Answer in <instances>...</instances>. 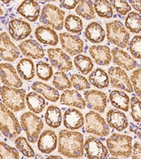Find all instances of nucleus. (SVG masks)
Returning a JSON list of instances; mask_svg holds the SVG:
<instances>
[{
    "label": "nucleus",
    "instance_id": "obj_49",
    "mask_svg": "<svg viewBox=\"0 0 141 159\" xmlns=\"http://www.w3.org/2000/svg\"><path fill=\"white\" fill-rule=\"evenodd\" d=\"M129 128L130 130L132 132H134L135 134L141 139V128L138 127L136 125L133 124V123H130L129 125Z\"/></svg>",
    "mask_w": 141,
    "mask_h": 159
},
{
    "label": "nucleus",
    "instance_id": "obj_35",
    "mask_svg": "<svg viewBox=\"0 0 141 159\" xmlns=\"http://www.w3.org/2000/svg\"><path fill=\"white\" fill-rule=\"evenodd\" d=\"M74 64L77 70L83 74H88L93 70L94 65L91 59L86 55H78L74 57Z\"/></svg>",
    "mask_w": 141,
    "mask_h": 159
},
{
    "label": "nucleus",
    "instance_id": "obj_8",
    "mask_svg": "<svg viewBox=\"0 0 141 159\" xmlns=\"http://www.w3.org/2000/svg\"><path fill=\"white\" fill-rule=\"evenodd\" d=\"M86 131L89 134L99 137H107L110 133L109 125L100 114L95 111H90L86 115Z\"/></svg>",
    "mask_w": 141,
    "mask_h": 159
},
{
    "label": "nucleus",
    "instance_id": "obj_30",
    "mask_svg": "<svg viewBox=\"0 0 141 159\" xmlns=\"http://www.w3.org/2000/svg\"><path fill=\"white\" fill-rule=\"evenodd\" d=\"M109 100L112 106L116 108L125 112L129 111L130 103L129 96L124 92L114 90L109 94Z\"/></svg>",
    "mask_w": 141,
    "mask_h": 159
},
{
    "label": "nucleus",
    "instance_id": "obj_48",
    "mask_svg": "<svg viewBox=\"0 0 141 159\" xmlns=\"http://www.w3.org/2000/svg\"><path fill=\"white\" fill-rule=\"evenodd\" d=\"M79 1H68V0H61L60 4L66 9H73L78 5Z\"/></svg>",
    "mask_w": 141,
    "mask_h": 159
},
{
    "label": "nucleus",
    "instance_id": "obj_28",
    "mask_svg": "<svg viewBox=\"0 0 141 159\" xmlns=\"http://www.w3.org/2000/svg\"><path fill=\"white\" fill-rule=\"evenodd\" d=\"M18 74L23 80L30 81L34 78L35 74V66L33 61L30 59H21L16 66Z\"/></svg>",
    "mask_w": 141,
    "mask_h": 159
},
{
    "label": "nucleus",
    "instance_id": "obj_4",
    "mask_svg": "<svg viewBox=\"0 0 141 159\" xmlns=\"http://www.w3.org/2000/svg\"><path fill=\"white\" fill-rule=\"evenodd\" d=\"M0 96L4 106L12 111L19 112L25 108V89L2 86L0 87Z\"/></svg>",
    "mask_w": 141,
    "mask_h": 159
},
{
    "label": "nucleus",
    "instance_id": "obj_50",
    "mask_svg": "<svg viewBox=\"0 0 141 159\" xmlns=\"http://www.w3.org/2000/svg\"><path fill=\"white\" fill-rule=\"evenodd\" d=\"M129 3L136 11L141 12V1H132L130 0Z\"/></svg>",
    "mask_w": 141,
    "mask_h": 159
},
{
    "label": "nucleus",
    "instance_id": "obj_1",
    "mask_svg": "<svg viewBox=\"0 0 141 159\" xmlns=\"http://www.w3.org/2000/svg\"><path fill=\"white\" fill-rule=\"evenodd\" d=\"M84 139L81 132L61 130L59 133L58 152L70 158H81L84 154Z\"/></svg>",
    "mask_w": 141,
    "mask_h": 159
},
{
    "label": "nucleus",
    "instance_id": "obj_39",
    "mask_svg": "<svg viewBox=\"0 0 141 159\" xmlns=\"http://www.w3.org/2000/svg\"><path fill=\"white\" fill-rule=\"evenodd\" d=\"M15 146L20 153L26 158H33L35 156V153L33 148L28 143L27 139L24 137H19L15 140Z\"/></svg>",
    "mask_w": 141,
    "mask_h": 159
},
{
    "label": "nucleus",
    "instance_id": "obj_55",
    "mask_svg": "<svg viewBox=\"0 0 141 159\" xmlns=\"http://www.w3.org/2000/svg\"><path fill=\"white\" fill-rule=\"evenodd\" d=\"M0 136H1V134H0Z\"/></svg>",
    "mask_w": 141,
    "mask_h": 159
},
{
    "label": "nucleus",
    "instance_id": "obj_2",
    "mask_svg": "<svg viewBox=\"0 0 141 159\" xmlns=\"http://www.w3.org/2000/svg\"><path fill=\"white\" fill-rule=\"evenodd\" d=\"M107 147L110 154L115 158H129L131 156L133 138L129 135L114 133L107 139Z\"/></svg>",
    "mask_w": 141,
    "mask_h": 159
},
{
    "label": "nucleus",
    "instance_id": "obj_40",
    "mask_svg": "<svg viewBox=\"0 0 141 159\" xmlns=\"http://www.w3.org/2000/svg\"><path fill=\"white\" fill-rule=\"evenodd\" d=\"M37 76L42 81H49L53 76V69L50 64L40 61L36 64Z\"/></svg>",
    "mask_w": 141,
    "mask_h": 159
},
{
    "label": "nucleus",
    "instance_id": "obj_34",
    "mask_svg": "<svg viewBox=\"0 0 141 159\" xmlns=\"http://www.w3.org/2000/svg\"><path fill=\"white\" fill-rule=\"evenodd\" d=\"M94 9L99 17L110 19L113 16L112 1L96 0L93 2Z\"/></svg>",
    "mask_w": 141,
    "mask_h": 159
},
{
    "label": "nucleus",
    "instance_id": "obj_10",
    "mask_svg": "<svg viewBox=\"0 0 141 159\" xmlns=\"http://www.w3.org/2000/svg\"><path fill=\"white\" fill-rule=\"evenodd\" d=\"M109 82L112 87L128 93H132L133 86L126 71L119 66H111L108 70Z\"/></svg>",
    "mask_w": 141,
    "mask_h": 159
},
{
    "label": "nucleus",
    "instance_id": "obj_15",
    "mask_svg": "<svg viewBox=\"0 0 141 159\" xmlns=\"http://www.w3.org/2000/svg\"><path fill=\"white\" fill-rule=\"evenodd\" d=\"M0 80L7 86L19 89L23 86L19 74L14 66L9 63L0 64Z\"/></svg>",
    "mask_w": 141,
    "mask_h": 159
},
{
    "label": "nucleus",
    "instance_id": "obj_26",
    "mask_svg": "<svg viewBox=\"0 0 141 159\" xmlns=\"http://www.w3.org/2000/svg\"><path fill=\"white\" fill-rule=\"evenodd\" d=\"M85 35L92 43H101L104 40L106 33L102 25L97 22H92L86 28Z\"/></svg>",
    "mask_w": 141,
    "mask_h": 159
},
{
    "label": "nucleus",
    "instance_id": "obj_5",
    "mask_svg": "<svg viewBox=\"0 0 141 159\" xmlns=\"http://www.w3.org/2000/svg\"><path fill=\"white\" fill-rule=\"evenodd\" d=\"M20 126L25 131L29 142L36 143L41 131L44 127L42 120L32 112H25L20 116Z\"/></svg>",
    "mask_w": 141,
    "mask_h": 159
},
{
    "label": "nucleus",
    "instance_id": "obj_21",
    "mask_svg": "<svg viewBox=\"0 0 141 159\" xmlns=\"http://www.w3.org/2000/svg\"><path fill=\"white\" fill-rule=\"evenodd\" d=\"M107 125L119 132L126 129L129 122L126 115L117 109L109 110L106 115Z\"/></svg>",
    "mask_w": 141,
    "mask_h": 159
},
{
    "label": "nucleus",
    "instance_id": "obj_13",
    "mask_svg": "<svg viewBox=\"0 0 141 159\" xmlns=\"http://www.w3.org/2000/svg\"><path fill=\"white\" fill-rule=\"evenodd\" d=\"M59 38L63 50L71 56H77L83 52V41L78 35L64 32L60 33Z\"/></svg>",
    "mask_w": 141,
    "mask_h": 159
},
{
    "label": "nucleus",
    "instance_id": "obj_23",
    "mask_svg": "<svg viewBox=\"0 0 141 159\" xmlns=\"http://www.w3.org/2000/svg\"><path fill=\"white\" fill-rule=\"evenodd\" d=\"M64 125L71 130H76L84 125L85 120L83 114L75 108H68L64 114Z\"/></svg>",
    "mask_w": 141,
    "mask_h": 159
},
{
    "label": "nucleus",
    "instance_id": "obj_47",
    "mask_svg": "<svg viewBox=\"0 0 141 159\" xmlns=\"http://www.w3.org/2000/svg\"><path fill=\"white\" fill-rule=\"evenodd\" d=\"M132 159H141V143L139 142H135L133 147Z\"/></svg>",
    "mask_w": 141,
    "mask_h": 159
},
{
    "label": "nucleus",
    "instance_id": "obj_22",
    "mask_svg": "<svg viewBox=\"0 0 141 159\" xmlns=\"http://www.w3.org/2000/svg\"><path fill=\"white\" fill-rule=\"evenodd\" d=\"M89 53L97 65H109L112 61L110 48L107 45H93L89 48Z\"/></svg>",
    "mask_w": 141,
    "mask_h": 159
},
{
    "label": "nucleus",
    "instance_id": "obj_3",
    "mask_svg": "<svg viewBox=\"0 0 141 159\" xmlns=\"http://www.w3.org/2000/svg\"><path fill=\"white\" fill-rule=\"evenodd\" d=\"M0 131L5 137L13 139L21 133L22 128L14 112L0 102Z\"/></svg>",
    "mask_w": 141,
    "mask_h": 159
},
{
    "label": "nucleus",
    "instance_id": "obj_37",
    "mask_svg": "<svg viewBox=\"0 0 141 159\" xmlns=\"http://www.w3.org/2000/svg\"><path fill=\"white\" fill-rule=\"evenodd\" d=\"M126 27L130 32L138 33L141 32V16L136 12L129 13L126 19Z\"/></svg>",
    "mask_w": 141,
    "mask_h": 159
},
{
    "label": "nucleus",
    "instance_id": "obj_16",
    "mask_svg": "<svg viewBox=\"0 0 141 159\" xmlns=\"http://www.w3.org/2000/svg\"><path fill=\"white\" fill-rule=\"evenodd\" d=\"M9 33L16 41L22 40L29 36L32 28L28 23L19 19H12L9 23Z\"/></svg>",
    "mask_w": 141,
    "mask_h": 159
},
{
    "label": "nucleus",
    "instance_id": "obj_51",
    "mask_svg": "<svg viewBox=\"0 0 141 159\" xmlns=\"http://www.w3.org/2000/svg\"><path fill=\"white\" fill-rule=\"evenodd\" d=\"M45 159H63V158L60 156H49L48 157L46 158Z\"/></svg>",
    "mask_w": 141,
    "mask_h": 159
},
{
    "label": "nucleus",
    "instance_id": "obj_17",
    "mask_svg": "<svg viewBox=\"0 0 141 159\" xmlns=\"http://www.w3.org/2000/svg\"><path fill=\"white\" fill-rule=\"evenodd\" d=\"M57 147V136L51 129L43 131L37 140V148L41 153L48 154L55 151Z\"/></svg>",
    "mask_w": 141,
    "mask_h": 159
},
{
    "label": "nucleus",
    "instance_id": "obj_11",
    "mask_svg": "<svg viewBox=\"0 0 141 159\" xmlns=\"http://www.w3.org/2000/svg\"><path fill=\"white\" fill-rule=\"evenodd\" d=\"M84 150L88 159H105L108 156V150L98 138L89 136L84 142Z\"/></svg>",
    "mask_w": 141,
    "mask_h": 159
},
{
    "label": "nucleus",
    "instance_id": "obj_41",
    "mask_svg": "<svg viewBox=\"0 0 141 159\" xmlns=\"http://www.w3.org/2000/svg\"><path fill=\"white\" fill-rule=\"evenodd\" d=\"M0 159H20V154L16 148L0 141Z\"/></svg>",
    "mask_w": 141,
    "mask_h": 159
},
{
    "label": "nucleus",
    "instance_id": "obj_53",
    "mask_svg": "<svg viewBox=\"0 0 141 159\" xmlns=\"http://www.w3.org/2000/svg\"><path fill=\"white\" fill-rule=\"evenodd\" d=\"M2 2H3L4 4H9L10 3V1H7V0H4V1H2Z\"/></svg>",
    "mask_w": 141,
    "mask_h": 159
},
{
    "label": "nucleus",
    "instance_id": "obj_56",
    "mask_svg": "<svg viewBox=\"0 0 141 159\" xmlns=\"http://www.w3.org/2000/svg\"><path fill=\"white\" fill-rule=\"evenodd\" d=\"M36 159H37V158H36Z\"/></svg>",
    "mask_w": 141,
    "mask_h": 159
},
{
    "label": "nucleus",
    "instance_id": "obj_20",
    "mask_svg": "<svg viewBox=\"0 0 141 159\" xmlns=\"http://www.w3.org/2000/svg\"><path fill=\"white\" fill-rule=\"evenodd\" d=\"M17 12L31 22L37 20L40 15V6L36 1H24L17 8Z\"/></svg>",
    "mask_w": 141,
    "mask_h": 159
},
{
    "label": "nucleus",
    "instance_id": "obj_46",
    "mask_svg": "<svg viewBox=\"0 0 141 159\" xmlns=\"http://www.w3.org/2000/svg\"><path fill=\"white\" fill-rule=\"evenodd\" d=\"M112 7L118 14L123 16L127 14L131 10V7L126 1H112Z\"/></svg>",
    "mask_w": 141,
    "mask_h": 159
},
{
    "label": "nucleus",
    "instance_id": "obj_52",
    "mask_svg": "<svg viewBox=\"0 0 141 159\" xmlns=\"http://www.w3.org/2000/svg\"><path fill=\"white\" fill-rule=\"evenodd\" d=\"M3 14H4L3 10L2 9V8H1V5H0V16H1V15H2Z\"/></svg>",
    "mask_w": 141,
    "mask_h": 159
},
{
    "label": "nucleus",
    "instance_id": "obj_38",
    "mask_svg": "<svg viewBox=\"0 0 141 159\" xmlns=\"http://www.w3.org/2000/svg\"><path fill=\"white\" fill-rule=\"evenodd\" d=\"M52 84L58 91H65L72 87L70 80L64 71H56L54 74Z\"/></svg>",
    "mask_w": 141,
    "mask_h": 159
},
{
    "label": "nucleus",
    "instance_id": "obj_32",
    "mask_svg": "<svg viewBox=\"0 0 141 159\" xmlns=\"http://www.w3.org/2000/svg\"><path fill=\"white\" fill-rule=\"evenodd\" d=\"M45 122L49 127L58 128L61 126L62 122V115L61 110L55 106H50L45 115Z\"/></svg>",
    "mask_w": 141,
    "mask_h": 159
},
{
    "label": "nucleus",
    "instance_id": "obj_7",
    "mask_svg": "<svg viewBox=\"0 0 141 159\" xmlns=\"http://www.w3.org/2000/svg\"><path fill=\"white\" fill-rule=\"evenodd\" d=\"M107 38L112 44L121 48L127 47L130 39V34L120 20H115L107 23Z\"/></svg>",
    "mask_w": 141,
    "mask_h": 159
},
{
    "label": "nucleus",
    "instance_id": "obj_24",
    "mask_svg": "<svg viewBox=\"0 0 141 159\" xmlns=\"http://www.w3.org/2000/svg\"><path fill=\"white\" fill-rule=\"evenodd\" d=\"M60 103L80 109H85L86 107V101L76 90L67 89L64 91L60 96Z\"/></svg>",
    "mask_w": 141,
    "mask_h": 159
},
{
    "label": "nucleus",
    "instance_id": "obj_31",
    "mask_svg": "<svg viewBox=\"0 0 141 159\" xmlns=\"http://www.w3.org/2000/svg\"><path fill=\"white\" fill-rule=\"evenodd\" d=\"M88 80L95 87L102 89L107 88L109 85V79L108 74L102 69H96L90 74Z\"/></svg>",
    "mask_w": 141,
    "mask_h": 159
},
{
    "label": "nucleus",
    "instance_id": "obj_6",
    "mask_svg": "<svg viewBox=\"0 0 141 159\" xmlns=\"http://www.w3.org/2000/svg\"><path fill=\"white\" fill-rule=\"evenodd\" d=\"M40 22L53 29L61 30L64 25L65 12L58 7L50 4H45L40 12Z\"/></svg>",
    "mask_w": 141,
    "mask_h": 159
},
{
    "label": "nucleus",
    "instance_id": "obj_45",
    "mask_svg": "<svg viewBox=\"0 0 141 159\" xmlns=\"http://www.w3.org/2000/svg\"><path fill=\"white\" fill-rule=\"evenodd\" d=\"M129 50L133 57L141 60V35H135L130 40Z\"/></svg>",
    "mask_w": 141,
    "mask_h": 159
},
{
    "label": "nucleus",
    "instance_id": "obj_44",
    "mask_svg": "<svg viewBox=\"0 0 141 159\" xmlns=\"http://www.w3.org/2000/svg\"><path fill=\"white\" fill-rule=\"evenodd\" d=\"M130 80L131 81L135 94L141 100V68L133 71L130 74Z\"/></svg>",
    "mask_w": 141,
    "mask_h": 159
},
{
    "label": "nucleus",
    "instance_id": "obj_54",
    "mask_svg": "<svg viewBox=\"0 0 141 159\" xmlns=\"http://www.w3.org/2000/svg\"><path fill=\"white\" fill-rule=\"evenodd\" d=\"M108 159H119V158H115V157H112V158H108Z\"/></svg>",
    "mask_w": 141,
    "mask_h": 159
},
{
    "label": "nucleus",
    "instance_id": "obj_43",
    "mask_svg": "<svg viewBox=\"0 0 141 159\" xmlns=\"http://www.w3.org/2000/svg\"><path fill=\"white\" fill-rule=\"evenodd\" d=\"M130 115L133 120L136 122H141V101L136 96L130 99Z\"/></svg>",
    "mask_w": 141,
    "mask_h": 159
},
{
    "label": "nucleus",
    "instance_id": "obj_27",
    "mask_svg": "<svg viewBox=\"0 0 141 159\" xmlns=\"http://www.w3.org/2000/svg\"><path fill=\"white\" fill-rule=\"evenodd\" d=\"M31 89L35 93L42 95L43 97L51 102H55L59 99V93L53 87L41 81H35L31 85Z\"/></svg>",
    "mask_w": 141,
    "mask_h": 159
},
{
    "label": "nucleus",
    "instance_id": "obj_12",
    "mask_svg": "<svg viewBox=\"0 0 141 159\" xmlns=\"http://www.w3.org/2000/svg\"><path fill=\"white\" fill-rule=\"evenodd\" d=\"M85 101L88 108L103 113L107 106V97L104 92L97 90H89L84 92Z\"/></svg>",
    "mask_w": 141,
    "mask_h": 159
},
{
    "label": "nucleus",
    "instance_id": "obj_42",
    "mask_svg": "<svg viewBox=\"0 0 141 159\" xmlns=\"http://www.w3.org/2000/svg\"><path fill=\"white\" fill-rule=\"evenodd\" d=\"M70 81L71 85L76 91H82L90 89V84L86 77L77 74H73L71 76Z\"/></svg>",
    "mask_w": 141,
    "mask_h": 159
},
{
    "label": "nucleus",
    "instance_id": "obj_19",
    "mask_svg": "<svg viewBox=\"0 0 141 159\" xmlns=\"http://www.w3.org/2000/svg\"><path fill=\"white\" fill-rule=\"evenodd\" d=\"M113 62L116 64L119 67L124 69L125 70H133L137 66V61L126 52L119 48H114L111 50Z\"/></svg>",
    "mask_w": 141,
    "mask_h": 159
},
{
    "label": "nucleus",
    "instance_id": "obj_36",
    "mask_svg": "<svg viewBox=\"0 0 141 159\" xmlns=\"http://www.w3.org/2000/svg\"><path fill=\"white\" fill-rule=\"evenodd\" d=\"M64 27L68 32L72 33H81L83 30V25L81 18L76 15L69 14L64 20Z\"/></svg>",
    "mask_w": 141,
    "mask_h": 159
},
{
    "label": "nucleus",
    "instance_id": "obj_18",
    "mask_svg": "<svg viewBox=\"0 0 141 159\" xmlns=\"http://www.w3.org/2000/svg\"><path fill=\"white\" fill-rule=\"evenodd\" d=\"M19 47L20 51L25 57L35 60L42 59L45 57L44 49L37 40L30 39L23 41L20 43Z\"/></svg>",
    "mask_w": 141,
    "mask_h": 159
},
{
    "label": "nucleus",
    "instance_id": "obj_14",
    "mask_svg": "<svg viewBox=\"0 0 141 159\" xmlns=\"http://www.w3.org/2000/svg\"><path fill=\"white\" fill-rule=\"evenodd\" d=\"M20 52L6 32L0 34V57L8 62H13L20 57Z\"/></svg>",
    "mask_w": 141,
    "mask_h": 159
},
{
    "label": "nucleus",
    "instance_id": "obj_25",
    "mask_svg": "<svg viewBox=\"0 0 141 159\" xmlns=\"http://www.w3.org/2000/svg\"><path fill=\"white\" fill-rule=\"evenodd\" d=\"M35 35L37 40L42 44L55 46L57 45L59 43L57 33L55 30L46 25L38 26L35 29Z\"/></svg>",
    "mask_w": 141,
    "mask_h": 159
},
{
    "label": "nucleus",
    "instance_id": "obj_29",
    "mask_svg": "<svg viewBox=\"0 0 141 159\" xmlns=\"http://www.w3.org/2000/svg\"><path fill=\"white\" fill-rule=\"evenodd\" d=\"M25 102L30 112L35 114L41 113L46 106L45 100L35 92H30L26 95Z\"/></svg>",
    "mask_w": 141,
    "mask_h": 159
},
{
    "label": "nucleus",
    "instance_id": "obj_9",
    "mask_svg": "<svg viewBox=\"0 0 141 159\" xmlns=\"http://www.w3.org/2000/svg\"><path fill=\"white\" fill-rule=\"evenodd\" d=\"M47 55L51 65L59 71H68L73 69L71 57L60 48H49Z\"/></svg>",
    "mask_w": 141,
    "mask_h": 159
},
{
    "label": "nucleus",
    "instance_id": "obj_33",
    "mask_svg": "<svg viewBox=\"0 0 141 159\" xmlns=\"http://www.w3.org/2000/svg\"><path fill=\"white\" fill-rule=\"evenodd\" d=\"M76 14L86 20L95 19V12L92 1H79L76 8Z\"/></svg>",
    "mask_w": 141,
    "mask_h": 159
}]
</instances>
